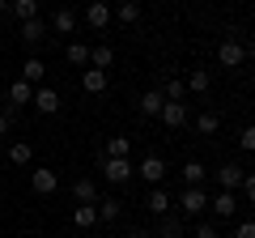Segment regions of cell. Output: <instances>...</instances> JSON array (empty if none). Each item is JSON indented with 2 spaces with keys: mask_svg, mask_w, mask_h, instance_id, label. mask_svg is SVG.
Masks as SVG:
<instances>
[{
  "mask_svg": "<svg viewBox=\"0 0 255 238\" xmlns=\"http://www.w3.org/2000/svg\"><path fill=\"white\" fill-rule=\"evenodd\" d=\"M247 55H251V47L238 43V38H221V43H217V64L221 68H243Z\"/></svg>",
  "mask_w": 255,
  "mask_h": 238,
  "instance_id": "6da1fadb",
  "label": "cell"
},
{
  "mask_svg": "<svg viewBox=\"0 0 255 238\" xmlns=\"http://www.w3.org/2000/svg\"><path fill=\"white\" fill-rule=\"evenodd\" d=\"M209 209V192L204 187H183L179 192V217H204Z\"/></svg>",
  "mask_w": 255,
  "mask_h": 238,
  "instance_id": "7a4b0ae2",
  "label": "cell"
},
{
  "mask_svg": "<svg viewBox=\"0 0 255 238\" xmlns=\"http://www.w3.org/2000/svg\"><path fill=\"white\" fill-rule=\"evenodd\" d=\"M102 174H107V183H128V179L136 174V166L128 162V157H107V162H102Z\"/></svg>",
  "mask_w": 255,
  "mask_h": 238,
  "instance_id": "3957f363",
  "label": "cell"
},
{
  "mask_svg": "<svg viewBox=\"0 0 255 238\" xmlns=\"http://www.w3.org/2000/svg\"><path fill=\"white\" fill-rule=\"evenodd\" d=\"M136 174H140V179H145L149 187H157V183H162V179H166V162H162V157H157V153H149V157H140Z\"/></svg>",
  "mask_w": 255,
  "mask_h": 238,
  "instance_id": "277c9868",
  "label": "cell"
},
{
  "mask_svg": "<svg viewBox=\"0 0 255 238\" xmlns=\"http://www.w3.org/2000/svg\"><path fill=\"white\" fill-rule=\"evenodd\" d=\"M217 187L221 192H238V187H243V166L238 162H221L217 166Z\"/></svg>",
  "mask_w": 255,
  "mask_h": 238,
  "instance_id": "5b68a950",
  "label": "cell"
},
{
  "mask_svg": "<svg viewBox=\"0 0 255 238\" xmlns=\"http://www.w3.org/2000/svg\"><path fill=\"white\" fill-rule=\"evenodd\" d=\"M30 107H34L38 115H55V111H60V94H55L51 85H38V90H34V102H30Z\"/></svg>",
  "mask_w": 255,
  "mask_h": 238,
  "instance_id": "8992f818",
  "label": "cell"
},
{
  "mask_svg": "<svg viewBox=\"0 0 255 238\" xmlns=\"http://www.w3.org/2000/svg\"><path fill=\"white\" fill-rule=\"evenodd\" d=\"M170 192H166V187H149V196H145V209L153 213V217H166V213H170Z\"/></svg>",
  "mask_w": 255,
  "mask_h": 238,
  "instance_id": "52a82bcc",
  "label": "cell"
},
{
  "mask_svg": "<svg viewBox=\"0 0 255 238\" xmlns=\"http://www.w3.org/2000/svg\"><path fill=\"white\" fill-rule=\"evenodd\" d=\"M166 128H183L187 123V102H162V115H157Z\"/></svg>",
  "mask_w": 255,
  "mask_h": 238,
  "instance_id": "ba28073f",
  "label": "cell"
},
{
  "mask_svg": "<svg viewBox=\"0 0 255 238\" xmlns=\"http://www.w3.org/2000/svg\"><path fill=\"white\" fill-rule=\"evenodd\" d=\"M85 26H94V30H107L111 26V4H107V0H94L90 9H85Z\"/></svg>",
  "mask_w": 255,
  "mask_h": 238,
  "instance_id": "9c48e42d",
  "label": "cell"
},
{
  "mask_svg": "<svg viewBox=\"0 0 255 238\" xmlns=\"http://www.w3.org/2000/svg\"><path fill=\"white\" fill-rule=\"evenodd\" d=\"M30 187H34L38 196H51L55 187H60V174H55V170H47V166H43V170H34V174H30Z\"/></svg>",
  "mask_w": 255,
  "mask_h": 238,
  "instance_id": "30bf717a",
  "label": "cell"
},
{
  "mask_svg": "<svg viewBox=\"0 0 255 238\" xmlns=\"http://www.w3.org/2000/svg\"><path fill=\"white\" fill-rule=\"evenodd\" d=\"M209 204H213L217 217H234L238 213V192H217V196H209Z\"/></svg>",
  "mask_w": 255,
  "mask_h": 238,
  "instance_id": "8fae6325",
  "label": "cell"
},
{
  "mask_svg": "<svg viewBox=\"0 0 255 238\" xmlns=\"http://www.w3.org/2000/svg\"><path fill=\"white\" fill-rule=\"evenodd\" d=\"M153 238H183V217H179V213H166V217H157Z\"/></svg>",
  "mask_w": 255,
  "mask_h": 238,
  "instance_id": "7c38bea8",
  "label": "cell"
},
{
  "mask_svg": "<svg viewBox=\"0 0 255 238\" xmlns=\"http://www.w3.org/2000/svg\"><path fill=\"white\" fill-rule=\"evenodd\" d=\"M162 90H145V94H140V102H136V107H140V115H145V119H157V115H162Z\"/></svg>",
  "mask_w": 255,
  "mask_h": 238,
  "instance_id": "4fadbf2b",
  "label": "cell"
},
{
  "mask_svg": "<svg viewBox=\"0 0 255 238\" xmlns=\"http://www.w3.org/2000/svg\"><path fill=\"white\" fill-rule=\"evenodd\" d=\"M26 102H34V85H30V81H21V77H17V81L9 85V107L17 111V107H26Z\"/></svg>",
  "mask_w": 255,
  "mask_h": 238,
  "instance_id": "5bb4252c",
  "label": "cell"
},
{
  "mask_svg": "<svg viewBox=\"0 0 255 238\" xmlns=\"http://www.w3.org/2000/svg\"><path fill=\"white\" fill-rule=\"evenodd\" d=\"M73 226L77 230H94L98 226V204H77L73 209Z\"/></svg>",
  "mask_w": 255,
  "mask_h": 238,
  "instance_id": "9a60e30c",
  "label": "cell"
},
{
  "mask_svg": "<svg viewBox=\"0 0 255 238\" xmlns=\"http://www.w3.org/2000/svg\"><path fill=\"white\" fill-rule=\"evenodd\" d=\"M47 38V26H43V17H34V21H21V43L26 47H38Z\"/></svg>",
  "mask_w": 255,
  "mask_h": 238,
  "instance_id": "2e32d148",
  "label": "cell"
},
{
  "mask_svg": "<svg viewBox=\"0 0 255 238\" xmlns=\"http://www.w3.org/2000/svg\"><path fill=\"white\" fill-rule=\"evenodd\" d=\"M73 200L77 204H98V183H94V179H77L73 183Z\"/></svg>",
  "mask_w": 255,
  "mask_h": 238,
  "instance_id": "e0dca14e",
  "label": "cell"
},
{
  "mask_svg": "<svg viewBox=\"0 0 255 238\" xmlns=\"http://www.w3.org/2000/svg\"><path fill=\"white\" fill-rule=\"evenodd\" d=\"M51 30H55V34H73V30H77V13L73 9H55L51 13Z\"/></svg>",
  "mask_w": 255,
  "mask_h": 238,
  "instance_id": "ac0fdd59",
  "label": "cell"
},
{
  "mask_svg": "<svg viewBox=\"0 0 255 238\" xmlns=\"http://www.w3.org/2000/svg\"><path fill=\"white\" fill-rule=\"evenodd\" d=\"M204 179H209V166L204 162H187L183 166V183L187 187H204Z\"/></svg>",
  "mask_w": 255,
  "mask_h": 238,
  "instance_id": "d6986e66",
  "label": "cell"
},
{
  "mask_svg": "<svg viewBox=\"0 0 255 238\" xmlns=\"http://www.w3.org/2000/svg\"><path fill=\"white\" fill-rule=\"evenodd\" d=\"M43 73H47V68H43V60H38V55H30L26 64H21V81H30L34 90L43 85Z\"/></svg>",
  "mask_w": 255,
  "mask_h": 238,
  "instance_id": "ffe728a7",
  "label": "cell"
},
{
  "mask_svg": "<svg viewBox=\"0 0 255 238\" xmlns=\"http://www.w3.org/2000/svg\"><path fill=\"white\" fill-rule=\"evenodd\" d=\"M81 85H85V94H102V90H107V73H102V68H85Z\"/></svg>",
  "mask_w": 255,
  "mask_h": 238,
  "instance_id": "44dd1931",
  "label": "cell"
},
{
  "mask_svg": "<svg viewBox=\"0 0 255 238\" xmlns=\"http://www.w3.org/2000/svg\"><path fill=\"white\" fill-rule=\"evenodd\" d=\"M115 17L124 21V26H136V21H140V0H119Z\"/></svg>",
  "mask_w": 255,
  "mask_h": 238,
  "instance_id": "7402d4cb",
  "label": "cell"
},
{
  "mask_svg": "<svg viewBox=\"0 0 255 238\" xmlns=\"http://www.w3.org/2000/svg\"><path fill=\"white\" fill-rule=\"evenodd\" d=\"M183 85H187V94H209V68H191Z\"/></svg>",
  "mask_w": 255,
  "mask_h": 238,
  "instance_id": "603a6c76",
  "label": "cell"
},
{
  "mask_svg": "<svg viewBox=\"0 0 255 238\" xmlns=\"http://www.w3.org/2000/svg\"><path fill=\"white\" fill-rule=\"evenodd\" d=\"M111 60H115V51H111L107 43L90 47V68H102V73H107V68H111Z\"/></svg>",
  "mask_w": 255,
  "mask_h": 238,
  "instance_id": "cb8c5ba5",
  "label": "cell"
},
{
  "mask_svg": "<svg viewBox=\"0 0 255 238\" xmlns=\"http://www.w3.org/2000/svg\"><path fill=\"white\" fill-rule=\"evenodd\" d=\"M30 157H34L30 140H13V145H9V162H13V166H30Z\"/></svg>",
  "mask_w": 255,
  "mask_h": 238,
  "instance_id": "d4e9b609",
  "label": "cell"
},
{
  "mask_svg": "<svg viewBox=\"0 0 255 238\" xmlns=\"http://www.w3.org/2000/svg\"><path fill=\"white\" fill-rule=\"evenodd\" d=\"M64 55H68V64L90 68V47H85V43H68V47H64Z\"/></svg>",
  "mask_w": 255,
  "mask_h": 238,
  "instance_id": "484cf974",
  "label": "cell"
},
{
  "mask_svg": "<svg viewBox=\"0 0 255 238\" xmlns=\"http://www.w3.org/2000/svg\"><path fill=\"white\" fill-rule=\"evenodd\" d=\"M217 128H221V119L213 115V111H200V115H196V132H200V136H217Z\"/></svg>",
  "mask_w": 255,
  "mask_h": 238,
  "instance_id": "4316f807",
  "label": "cell"
},
{
  "mask_svg": "<svg viewBox=\"0 0 255 238\" xmlns=\"http://www.w3.org/2000/svg\"><path fill=\"white\" fill-rule=\"evenodd\" d=\"M13 17L17 21H34L38 17V0H13Z\"/></svg>",
  "mask_w": 255,
  "mask_h": 238,
  "instance_id": "83f0119b",
  "label": "cell"
},
{
  "mask_svg": "<svg viewBox=\"0 0 255 238\" xmlns=\"http://www.w3.org/2000/svg\"><path fill=\"white\" fill-rule=\"evenodd\" d=\"M162 98H166V102H183V98H187V85H183L179 77H170V81L162 85Z\"/></svg>",
  "mask_w": 255,
  "mask_h": 238,
  "instance_id": "f1b7e54d",
  "label": "cell"
},
{
  "mask_svg": "<svg viewBox=\"0 0 255 238\" xmlns=\"http://www.w3.org/2000/svg\"><path fill=\"white\" fill-rule=\"evenodd\" d=\"M128 153H132V140H128V136H111L107 157H128Z\"/></svg>",
  "mask_w": 255,
  "mask_h": 238,
  "instance_id": "f546056e",
  "label": "cell"
},
{
  "mask_svg": "<svg viewBox=\"0 0 255 238\" xmlns=\"http://www.w3.org/2000/svg\"><path fill=\"white\" fill-rule=\"evenodd\" d=\"M119 213H124V204H119V200H98V221H115Z\"/></svg>",
  "mask_w": 255,
  "mask_h": 238,
  "instance_id": "4dcf8cb0",
  "label": "cell"
},
{
  "mask_svg": "<svg viewBox=\"0 0 255 238\" xmlns=\"http://www.w3.org/2000/svg\"><path fill=\"white\" fill-rule=\"evenodd\" d=\"M238 145H243L247 153H255V123H247V128H243V136H238Z\"/></svg>",
  "mask_w": 255,
  "mask_h": 238,
  "instance_id": "1f68e13d",
  "label": "cell"
},
{
  "mask_svg": "<svg viewBox=\"0 0 255 238\" xmlns=\"http://www.w3.org/2000/svg\"><path fill=\"white\" fill-rule=\"evenodd\" d=\"M13 119H17V111H0V136H9V128H13Z\"/></svg>",
  "mask_w": 255,
  "mask_h": 238,
  "instance_id": "d6a6232c",
  "label": "cell"
},
{
  "mask_svg": "<svg viewBox=\"0 0 255 238\" xmlns=\"http://www.w3.org/2000/svg\"><path fill=\"white\" fill-rule=\"evenodd\" d=\"M238 192H243V196H247V200H251V204H255V174H243V187H238Z\"/></svg>",
  "mask_w": 255,
  "mask_h": 238,
  "instance_id": "836d02e7",
  "label": "cell"
},
{
  "mask_svg": "<svg viewBox=\"0 0 255 238\" xmlns=\"http://www.w3.org/2000/svg\"><path fill=\"white\" fill-rule=\"evenodd\" d=\"M234 238H255V221H238V226H234Z\"/></svg>",
  "mask_w": 255,
  "mask_h": 238,
  "instance_id": "e575fe53",
  "label": "cell"
},
{
  "mask_svg": "<svg viewBox=\"0 0 255 238\" xmlns=\"http://www.w3.org/2000/svg\"><path fill=\"white\" fill-rule=\"evenodd\" d=\"M196 238H221V234H217V226H209V221H200V226H196Z\"/></svg>",
  "mask_w": 255,
  "mask_h": 238,
  "instance_id": "d590c367",
  "label": "cell"
},
{
  "mask_svg": "<svg viewBox=\"0 0 255 238\" xmlns=\"http://www.w3.org/2000/svg\"><path fill=\"white\" fill-rule=\"evenodd\" d=\"M124 238H153V230H140V226H136V230H128Z\"/></svg>",
  "mask_w": 255,
  "mask_h": 238,
  "instance_id": "8d00e7d4",
  "label": "cell"
},
{
  "mask_svg": "<svg viewBox=\"0 0 255 238\" xmlns=\"http://www.w3.org/2000/svg\"><path fill=\"white\" fill-rule=\"evenodd\" d=\"M4 13H9V0H0V17H4Z\"/></svg>",
  "mask_w": 255,
  "mask_h": 238,
  "instance_id": "74e56055",
  "label": "cell"
},
{
  "mask_svg": "<svg viewBox=\"0 0 255 238\" xmlns=\"http://www.w3.org/2000/svg\"><path fill=\"white\" fill-rule=\"evenodd\" d=\"M68 238H77V234H68Z\"/></svg>",
  "mask_w": 255,
  "mask_h": 238,
  "instance_id": "f35d334b",
  "label": "cell"
},
{
  "mask_svg": "<svg viewBox=\"0 0 255 238\" xmlns=\"http://www.w3.org/2000/svg\"><path fill=\"white\" fill-rule=\"evenodd\" d=\"M107 238H115V234H107Z\"/></svg>",
  "mask_w": 255,
  "mask_h": 238,
  "instance_id": "ab89813d",
  "label": "cell"
},
{
  "mask_svg": "<svg viewBox=\"0 0 255 238\" xmlns=\"http://www.w3.org/2000/svg\"><path fill=\"white\" fill-rule=\"evenodd\" d=\"M0 38H4V34H0Z\"/></svg>",
  "mask_w": 255,
  "mask_h": 238,
  "instance_id": "60d3db41",
  "label": "cell"
}]
</instances>
